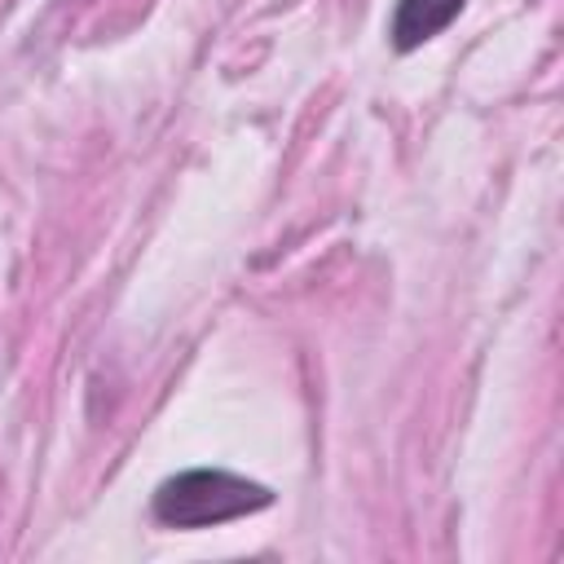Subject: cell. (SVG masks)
<instances>
[{
    "label": "cell",
    "instance_id": "7a4b0ae2",
    "mask_svg": "<svg viewBox=\"0 0 564 564\" xmlns=\"http://www.w3.org/2000/svg\"><path fill=\"white\" fill-rule=\"evenodd\" d=\"M467 0H397V13H392V44L401 53L427 44L432 35H441L458 13H463Z\"/></svg>",
    "mask_w": 564,
    "mask_h": 564
},
{
    "label": "cell",
    "instance_id": "6da1fadb",
    "mask_svg": "<svg viewBox=\"0 0 564 564\" xmlns=\"http://www.w3.org/2000/svg\"><path fill=\"white\" fill-rule=\"evenodd\" d=\"M269 502H273V494L264 485L247 480V476L194 467V471H181V476L159 485L154 520L172 524V529H207V524H225V520L251 516V511H260Z\"/></svg>",
    "mask_w": 564,
    "mask_h": 564
}]
</instances>
